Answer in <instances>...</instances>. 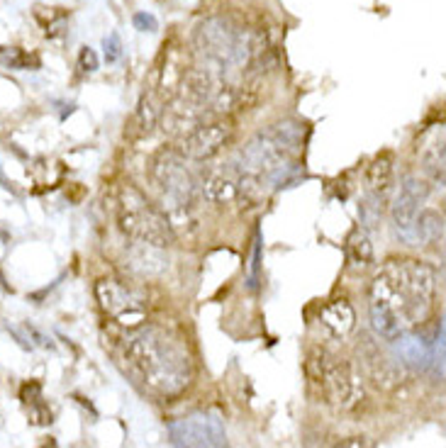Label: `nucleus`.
<instances>
[{
  "mask_svg": "<svg viewBox=\"0 0 446 448\" xmlns=\"http://www.w3.org/2000/svg\"><path fill=\"white\" fill-rule=\"evenodd\" d=\"M436 293V273L414 258H390L368 288V312L375 334L397 341L425 322Z\"/></svg>",
  "mask_w": 446,
  "mask_h": 448,
  "instance_id": "f257e3e1",
  "label": "nucleus"
},
{
  "mask_svg": "<svg viewBox=\"0 0 446 448\" xmlns=\"http://www.w3.org/2000/svg\"><path fill=\"white\" fill-rule=\"evenodd\" d=\"M127 371L149 393L176 397L193 380V361L183 341L163 327H142L127 339Z\"/></svg>",
  "mask_w": 446,
  "mask_h": 448,
  "instance_id": "f03ea898",
  "label": "nucleus"
},
{
  "mask_svg": "<svg viewBox=\"0 0 446 448\" xmlns=\"http://www.w3.org/2000/svg\"><path fill=\"white\" fill-rule=\"evenodd\" d=\"M196 54L200 56V69L224 81V76L242 71L251 64L259 47L256 39L242 25L229 17H207L193 34Z\"/></svg>",
  "mask_w": 446,
  "mask_h": 448,
  "instance_id": "7ed1b4c3",
  "label": "nucleus"
},
{
  "mask_svg": "<svg viewBox=\"0 0 446 448\" xmlns=\"http://www.w3.org/2000/svg\"><path fill=\"white\" fill-rule=\"evenodd\" d=\"M152 183L156 188L163 203V217L169 222L174 236L180 227L196 224V203H198V183L185 159L178 151H161L152 164Z\"/></svg>",
  "mask_w": 446,
  "mask_h": 448,
  "instance_id": "20e7f679",
  "label": "nucleus"
},
{
  "mask_svg": "<svg viewBox=\"0 0 446 448\" xmlns=\"http://www.w3.org/2000/svg\"><path fill=\"white\" fill-rule=\"evenodd\" d=\"M305 373H307L310 393L325 405H332L337 410H349V407H354L359 402L361 380L356 377L351 363L344 361L342 356L315 346L307 353Z\"/></svg>",
  "mask_w": 446,
  "mask_h": 448,
  "instance_id": "39448f33",
  "label": "nucleus"
},
{
  "mask_svg": "<svg viewBox=\"0 0 446 448\" xmlns=\"http://www.w3.org/2000/svg\"><path fill=\"white\" fill-rule=\"evenodd\" d=\"M117 224L134 241L169 249L174 244V232L169 222L134 186H122L117 192Z\"/></svg>",
  "mask_w": 446,
  "mask_h": 448,
  "instance_id": "423d86ee",
  "label": "nucleus"
},
{
  "mask_svg": "<svg viewBox=\"0 0 446 448\" xmlns=\"http://www.w3.org/2000/svg\"><path fill=\"white\" fill-rule=\"evenodd\" d=\"M95 300H98L100 310L122 327L134 329L147 317V307H144L142 295L132 285L122 283L117 278L98 280L95 283Z\"/></svg>",
  "mask_w": 446,
  "mask_h": 448,
  "instance_id": "0eeeda50",
  "label": "nucleus"
},
{
  "mask_svg": "<svg viewBox=\"0 0 446 448\" xmlns=\"http://www.w3.org/2000/svg\"><path fill=\"white\" fill-rule=\"evenodd\" d=\"M174 448H229L222 421L207 412H193L171 424Z\"/></svg>",
  "mask_w": 446,
  "mask_h": 448,
  "instance_id": "6e6552de",
  "label": "nucleus"
},
{
  "mask_svg": "<svg viewBox=\"0 0 446 448\" xmlns=\"http://www.w3.org/2000/svg\"><path fill=\"white\" fill-rule=\"evenodd\" d=\"M427 197H430V183L417 175H408L392 203V224L403 239L417 241L414 229H417V219L425 210Z\"/></svg>",
  "mask_w": 446,
  "mask_h": 448,
  "instance_id": "1a4fd4ad",
  "label": "nucleus"
},
{
  "mask_svg": "<svg viewBox=\"0 0 446 448\" xmlns=\"http://www.w3.org/2000/svg\"><path fill=\"white\" fill-rule=\"evenodd\" d=\"M232 139V125L227 120L200 122L180 139V156L191 161H207L218 156Z\"/></svg>",
  "mask_w": 446,
  "mask_h": 448,
  "instance_id": "9d476101",
  "label": "nucleus"
},
{
  "mask_svg": "<svg viewBox=\"0 0 446 448\" xmlns=\"http://www.w3.org/2000/svg\"><path fill=\"white\" fill-rule=\"evenodd\" d=\"M392 188V156L390 153H381L375 156L373 164L366 171V205L364 214L373 210V217H378L386 205V197Z\"/></svg>",
  "mask_w": 446,
  "mask_h": 448,
  "instance_id": "9b49d317",
  "label": "nucleus"
},
{
  "mask_svg": "<svg viewBox=\"0 0 446 448\" xmlns=\"http://www.w3.org/2000/svg\"><path fill=\"white\" fill-rule=\"evenodd\" d=\"M127 266L139 275H161L169 271V253L161 246L147 244V241H134L127 251Z\"/></svg>",
  "mask_w": 446,
  "mask_h": 448,
  "instance_id": "f8f14e48",
  "label": "nucleus"
},
{
  "mask_svg": "<svg viewBox=\"0 0 446 448\" xmlns=\"http://www.w3.org/2000/svg\"><path fill=\"white\" fill-rule=\"evenodd\" d=\"M202 195L205 200L215 205H229L239 197V178L232 164L215 169L207 173V178L202 181Z\"/></svg>",
  "mask_w": 446,
  "mask_h": 448,
  "instance_id": "ddd939ff",
  "label": "nucleus"
},
{
  "mask_svg": "<svg viewBox=\"0 0 446 448\" xmlns=\"http://www.w3.org/2000/svg\"><path fill=\"white\" fill-rule=\"evenodd\" d=\"M320 322L327 332L332 334L334 339H347L356 327V312H354V307H351V302L339 297V300L327 302V305L322 307Z\"/></svg>",
  "mask_w": 446,
  "mask_h": 448,
  "instance_id": "4468645a",
  "label": "nucleus"
},
{
  "mask_svg": "<svg viewBox=\"0 0 446 448\" xmlns=\"http://www.w3.org/2000/svg\"><path fill=\"white\" fill-rule=\"evenodd\" d=\"M347 261L356 271H364L373 263V244H371L366 229H361V227L351 229V234L347 236Z\"/></svg>",
  "mask_w": 446,
  "mask_h": 448,
  "instance_id": "2eb2a0df",
  "label": "nucleus"
},
{
  "mask_svg": "<svg viewBox=\"0 0 446 448\" xmlns=\"http://www.w3.org/2000/svg\"><path fill=\"white\" fill-rule=\"evenodd\" d=\"M422 164L434 181L444 183V129L436 132L430 147L422 149Z\"/></svg>",
  "mask_w": 446,
  "mask_h": 448,
  "instance_id": "dca6fc26",
  "label": "nucleus"
},
{
  "mask_svg": "<svg viewBox=\"0 0 446 448\" xmlns=\"http://www.w3.org/2000/svg\"><path fill=\"white\" fill-rule=\"evenodd\" d=\"M137 120H139V129L142 132H152L156 127V120H159V108L154 105V98L152 95H144L139 100V108H137Z\"/></svg>",
  "mask_w": 446,
  "mask_h": 448,
  "instance_id": "f3484780",
  "label": "nucleus"
},
{
  "mask_svg": "<svg viewBox=\"0 0 446 448\" xmlns=\"http://www.w3.org/2000/svg\"><path fill=\"white\" fill-rule=\"evenodd\" d=\"M259 271H261V229H256L254 246H251V261H249V288H259Z\"/></svg>",
  "mask_w": 446,
  "mask_h": 448,
  "instance_id": "a211bd4d",
  "label": "nucleus"
},
{
  "mask_svg": "<svg viewBox=\"0 0 446 448\" xmlns=\"http://www.w3.org/2000/svg\"><path fill=\"white\" fill-rule=\"evenodd\" d=\"M39 399H42V388H39V383L22 385V402H25V405H37Z\"/></svg>",
  "mask_w": 446,
  "mask_h": 448,
  "instance_id": "6ab92c4d",
  "label": "nucleus"
},
{
  "mask_svg": "<svg viewBox=\"0 0 446 448\" xmlns=\"http://www.w3.org/2000/svg\"><path fill=\"white\" fill-rule=\"evenodd\" d=\"M78 61H81L83 71H95V69H98V56H95V51H93L91 47H83Z\"/></svg>",
  "mask_w": 446,
  "mask_h": 448,
  "instance_id": "aec40b11",
  "label": "nucleus"
},
{
  "mask_svg": "<svg viewBox=\"0 0 446 448\" xmlns=\"http://www.w3.org/2000/svg\"><path fill=\"white\" fill-rule=\"evenodd\" d=\"M134 25H137V29H142V32H156V27H159L154 15H147V12L134 15Z\"/></svg>",
  "mask_w": 446,
  "mask_h": 448,
  "instance_id": "412c9836",
  "label": "nucleus"
},
{
  "mask_svg": "<svg viewBox=\"0 0 446 448\" xmlns=\"http://www.w3.org/2000/svg\"><path fill=\"white\" fill-rule=\"evenodd\" d=\"M105 56H108V61H115L120 56V37L117 34L105 37Z\"/></svg>",
  "mask_w": 446,
  "mask_h": 448,
  "instance_id": "4be33fe9",
  "label": "nucleus"
},
{
  "mask_svg": "<svg viewBox=\"0 0 446 448\" xmlns=\"http://www.w3.org/2000/svg\"><path fill=\"white\" fill-rule=\"evenodd\" d=\"M334 448H373V443L366 436H349V438H344V441H339Z\"/></svg>",
  "mask_w": 446,
  "mask_h": 448,
  "instance_id": "5701e85b",
  "label": "nucleus"
}]
</instances>
